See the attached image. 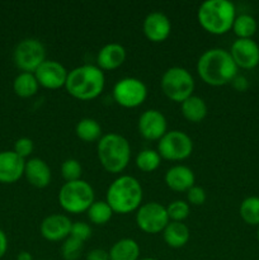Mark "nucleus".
Instances as JSON below:
<instances>
[{
	"mask_svg": "<svg viewBox=\"0 0 259 260\" xmlns=\"http://www.w3.org/2000/svg\"><path fill=\"white\" fill-rule=\"evenodd\" d=\"M238 66L230 52L223 48H210L197 61V74L201 80L210 86L230 84L238 75Z\"/></svg>",
	"mask_w": 259,
	"mask_h": 260,
	"instance_id": "nucleus-1",
	"label": "nucleus"
},
{
	"mask_svg": "<svg viewBox=\"0 0 259 260\" xmlns=\"http://www.w3.org/2000/svg\"><path fill=\"white\" fill-rule=\"evenodd\" d=\"M106 86L104 73L96 65H81L69 71L65 89L73 98L89 102L98 98Z\"/></svg>",
	"mask_w": 259,
	"mask_h": 260,
	"instance_id": "nucleus-2",
	"label": "nucleus"
},
{
	"mask_svg": "<svg viewBox=\"0 0 259 260\" xmlns=\"http://www.w3.org/2000/svg\"><path fill=\"white\" fill-rule=\"evenodd\" d=\"M144 198V190L139 180L131 175H121L107 189L106 202L114 213L127 215L136 212Z\"/></svg>",
	"mask_w": 259,
	"mask_h": 260,
	"instance_id": "nucleus-3",
	"label": "nucleus"
},
{
	"mask_svg": "<svg viewBox=\"0 0 259 260\" xmlns=\"http://www.w3.org/2000/svg\"><path fill=\"white\" fill-rule=\"evenodd\" d=\"M235 18V5L229 0H207L200 5L197 12L201 27L215 36H222L231 30Z\"/></svg>",
	"mask_w": 259,
	"mask_h": 260,
	"instance_id": "nucleus-4",
	"label": "nucleus"
},
{
	"mask_svg": "<svg viewBox=\"0 0 259 260\" xmlns=\"http://www.w3.org/2000/svg\"><path fill=\"white\" fill-rule=\"evenodd\" d=\"M96 154L106 172L119 174L126 169L131 160V146L126 137L111 132L103 135L98 141Z\"/></svg>",
	"mask_w": 259,
	"mask_h": 260,
	"instance_id": "nucleus-5",
	"label": "nucleus"
},
{
	"mask_svg": "<svg viewBox=\"0 0 259 260\" xmlns=\"http://www.w3.org/2000/svg\"><path fill=\"white\" fill-rule=\"evenodd\" d=\"M94 189L83 179L66 182L58 192L57 200L61 208L71 215H79L89 210L94 203Z\"/></svg>",
	"mask_w": 259,
	"mask_h": 260,
	"instance_id": "nucleus-6",
	"label": "nucleus"
},
{
	"mask_svg": "<svg viewBox=\"0 0 259 260\" xmlns=\"http://www.w3.org/2000/svg\"><path fill=\"white\" fill-rule=\"evenodd\" d=\"M160 86L168 99L182 104L185 99L193 95L195 79L187 69L173 66L163 74Z\"/></svg>",
	"mask_w": 259,
	"mask_h": 260,
	"instance_id": "nucleus-7",
	"label": "nucleus"
},
{
	"mask_svg": "<svg viewBox=\"0 0 259 260\" xmlns=\"http://www.w3.org/2000/svg\"><path fill=\"white\" fill-rule=\"evenodd\" d=\"M46 60V47L37 38L20 41L13 51V61L22 73L35 74Z\"/></svg>",
	"mask_w": 259,
	"mask_h": 260,
	"instance_id": "nucleus-8",
	"label": "nucleus"
},
{
	"mask_svg": "<svg viewBox=\"0 0 259 260\" xmlns=\"http://www.w3.org/2000/svg\"><path fill=\"white\" fill-rule=\"evenodd\" d=\"M160 157L169 161H182L193 152V141L185 132L173 129L168 131L157 142Z\"/></svg>",
	"mask_w": 259,
	"mask_h": 260,
	"instance_id": "nucleus-9",
	"label": "nucleus"
},
{
	"mask_svg": "<svg viewBox=\"0 0 259 260\" xmlns=\"http://www.w3.org/2000/svg\"><path fill=\"white\" fill-rule=\"evenodd\" d=\"M114 102L123 108H137L147 98V88L137 78H123L117 81L112 90Z\"/></svg>",
	"mask_w": 259,
	"mask_h": 260,
	"instance_id": "nucleus-10",
	"label": "nucleus"
},
{
	"mask_svg": "<svg viewBox=\"0 0 259 260\" xmlns=\"http://www.w3.org/2000/svg\"><path fill=\"white\" fill-rule=\"evenodd\" d=\"M169 222L167 207L157 202L144 203L136 211V223L145 234L156 235L163 233Z\"/></svg>",
	"mask_w": 259,
	"mask_h": 260,
	"instance_id": "nucleus-11",
	"label": "nucleus"
},
{
	"mask_svg": "<svg viewBox=\"0 0 259 260\" xmlns=\"http://www.w3.org/2000/svg\"><path fill=\"white\" fill-rule=\"evenodd\" d=\"M68 75L69 71L66 70L65 66L53 60H46L35 71V76L40 86L45 89H50V90H57L60 88H65Z\"/></svg>",
	"mask_w": 259,
	"mask_h": 260,
	"instance_id": "nucleus-12",
	"label": "nucleus"
},
{
	"mask_svg": "<svg viewBox=\"0 0 259 260\" xmlns=\"http://www.w3.org/2000/svg\"><path fill=\"white\" fill-rule=\"evenodd\" d=\"M137 128L140 135L147 141H159L168 132V122L160 111L147 109L140 116Z\"/></svg>",
	"mask_w": 259,
	"mask_h": 260,
	"instance_id": "nucleus-13",
	"label": "nucleus"
},
{
	"mask_svg": "<svg viewBox=\"0 0 259 260\" xmlns=\"http://www.w3.org/2000/svg\"><path fill=\"white\" fill-rule=\"evenodd\" d=\"M229 52L238 69L251 70L259 65V46L253 38L234 41Z\"/></svg>",
	"mask_w": 259,
	"mask_h": 260,
	"instance_id": "nucleus-14",
	"label": "nucleus"
},
{
	"mask_svg": "<svg viewBox=\"0 0 259 260\" xmlns=\"http://www.w3.org/2000/svg\"><path fill=\"white\" fill-rule=\"evenodd\" d=\"M71 226H73V222L68 216L53 213L43 218L40 231L45 240L57 243V241H63L70 236Z\"/></svg>",
	"mask_w": 259,
	"mask_h": 260,
	"instance_id": "nucleus-15",
	"label": "nucleus"
},
{
	"mask_svg": "<svg viewBox=\"0 0 259 260\" xmlns=\"http://www.w3.org/2000/svg\"><path fill=\"white\" fill-rule=\"evenodd\" d=\"M142 30L150 42L161 43L167 41L172 33V23L164 13L152 12L145 17Z\"/></svg>",
	"mask_w": 259,
	"mask_h": 260,
	"instance_id": "nucleus-16",
	"label": "nucleus"
},
{
	"mask_svg": "<svg viewBox=\"0 0 259 260\" xmlns=\"http://www.w3.org/2000/svg\"><path fill=\"white\" fill-rule=\"evenodd\" d=\"M25 160L14 151L0 152V183L13 184L24 175Z\"/></svg>",
	"mask_w": 259,
	"mask_h": 260,
	"instance_id": "nucleus-17",
	"label": "nucleus"
},
{
	"mask_svg": "<svg viewBox=\"0 0 259 260\" xmlns=\"http://www.w3.org/2000/svg\"><path fill=\"white\" fill-rule=\"evenodd\" d=\"M164 182L173 192L187 193L195 185L196 177L190 168L185 165H174L167 170Z\"/></svg>",
	"mask_w": 259,
	"mask_h": 260,
	"instance_id": "nucleus-18",
	"label": "nucleus"
},
{
	"mask_svg": "<svg viewBox=\"0 0 259 260\" xmlns=\"http://www.w3.org/2000/svg\"><path fill=\"white\" fill-rule=\"evenodd\" d=\"M126 48L119 43H107L99 50L96 56V66L102 71H113L121 68L126 61Z\"/></svg>",
	"mask_w": 259,
	"mask_h": 260,
	"instance_id": "nucleus-19",
	"label": "nucleus"
},
{
	"mask_svg": "<svg viewBox=\"0 0 259 260\" xmlns=\"http://www.w3.org/2000/svg\"><path fill=\"white\" fill-rule=\"evenodd\" d=\"M24 177L32 187L42 189L50 185L52 173L45 160L40 157H32L25 161Z\"/></svg>",
	"mask_w": 259,
	"mask_h": 260,
	"instance_id": "nucleus-20",
	"label": "nucleus"
},
{
	"mask_svg": "<svg viewBox=\"0 0 259 260\" xmlns=\"http://www.w3.org/2000/svg\"><path fill=\"white\" fill-rule=\"evenodd\" d=\"M190 231L187 225L183 222H174L170 221L167 228L163 231V239L165 244L173 249H180L189 241Z\"/></svg>",
	"mask_w": 259,
	"mask_h": 260,
	"instance_id": "nucleus-21",
	"label": "nucleus"
},
{
	"mask_svg": "<svg viewBox=\"0 0 259 260\" xmlns=\"http://www.w3.org/2000/svg\"><path fill=\"white\" fill-rule=\"evenodd\" d=\"M182 114L190 123H200L207 116V104L201 96L192 95L180 104Z\"/></svg>",
	"mask_w": 259,
	"mask_h": 260,
	"instance_id": "nucleus-22",
	"label": "nucleus"
},
{
	"mask_svg": "<svg viewBox=\"0 0 259 260\" xmlns=\"http://www.w3.org/2000/svg\"><path fill=\"white\" fill-rule=\"evenodd\" d=\"M108 253L109 260H139L140 245L134 239L124 238L116 241Z\"/></svg>",
	"mask_w": 259,
	"mask_h": 260,
	"instance_id": "nucleus-23",
	"label": "nucleus"
},
{
	"mask_svg": "<svg viewBox=\"0 0 259 260\" xmlns=\"http://www.w3.org/2000/svg\"><path fill=\"white\" fill-rule=\"evenodd\" d=\"M40 89L37 79L32 73H20L13 81V90L20 98H30L36 95Z\"/></svg>",
	"mask_w": 259,
	"mask_h": 260,
	"instance_id": "nucleus-24",
	"label": "nucleus"
},
{
	"mask_svg": "<svg viewBox=\"0 0 259 260\" xmlns=\"http://www.w3.org/2000/svg\"><path fill=\"white\" fill-rule=\"evenodd\" d=\"M75 134L83 142H95L102 139V127L93 118H83L76 123Z\"/></svg>",
	"mask_w": 259,
	"mask_h": 260,
	"instance_id": "nucleus-25",
	"label": "nucleus"
},
{
	"mask_svg": "<svg viewBox=\"0 0 259 260\" xmlns=\"http://www.w3.org/2000/svg\"><path fill=\"white\" fill-rule=\"evenodd\" d=\"M256 28L258 24L255 18L249 14H240L236 15L231 29L235 33L238 40H251V37L255 35Z\"/></svg>",
	"mask_w": 259,
	"mask_h": 260,
	"instance_id": "nucleus-26",
	"label": "nucleus"
},
{
	"mask_svg": "<svg viewBox=\"0 0 259 260\" xmlns=\"http://www.w3.org/2000/svg\"><path fill=\"white\" fill-rule=\"evenodd\" d=\"M113 211L109 207L108 203L106 201H94L93 205L89 207L86 211L89 221L94 225L103 226L111 221L112 216H113Z\"/></svg>",
	"mask_w": 259,
	"mask_h": 260,
	"instance_id": "nucleus-27",
	"label": "nucleus"
},
{
	"mask_svg": "<svg viewBox=\"0 0 259 260\" xmlns=\"http://www.w3.org/2000/svg\"><path fill=\"white\" fill-rule=\"evenodd\" d=\"M240 217L246 225L259 226V197L250 196L241 202L239 208Z\"/></svg>",
	"mask_w": 259,
	"mask_h": 260,
	"instance_id": "nucleus-28",
	"label": "nucleus"
},
{
	"mask_svg": "<svg viewBox=\"0 0 259 260\" xmlns=\"http://www.w3.org/2000/svg\"><path fill=\"white\" fill-rule=\"evenodd\" d=\"M161 157L156 150L145 149L141 152H139L135 160L137 169L141 170L142 173H152L160 167Z\"/></svg>",
	"mask_w": 259,
	"mask_h": 260,
	"instance_id": "nucleus-29",
	"label": "nucleus"
},
{
	"mask_svg": "<svg viewBox=\"0 0 259 260\" xmlns=\"http://www.w3.org/2000/svg\"><path fill=\"white\" fill-rule=\"evenodd\" d=\"M84 243H81L78 239L69 236L65 239L61 246V255L63 260H78L83 254Z\"/></svg>",
	"mask_w": 259,
	"mask_h": 260,
	"instance_id": "nucleus-30",
	"label": "nucleus"
},
{
	"mask_svg": "<svg viewBox=\"0 0 259 260\" xmlns=\"http://www.w3.org/2000/svg\"><path fill=\"white\" fill-rule=\"evenodd\" d=\"M167 212L170 221H174V222H183V221L189 216L190 206L188 205V202H185V201H173V202L169 203V206L167 207Z\"/></svg>",
	"mask_w": 259,
	"mask_h": 260,
	"instance_id": "nucleus-31",
	"label": "nucleus"
},
{
	"mask_svg": "<svg viewBox=\"0 0 259 260\" xmlns=\"http://www.w3.org/2000/svg\"><path fill=\"white\" fill-rule=\"evenodd\" d=\"M81 174H83V168L76 159H66L61 164V175L65 182H75L81 179Z\"/></svg>",
	"mask_w": 259,
	"mask_h": 260,
	"instance_id": "nucleus-32",
	"label": "nucleus"
},
{
	"mask_svg": "<svg viewBox=\"0 0 259 260\" xmlns=\"http://www.w3.org/2000/svg\"><path fill=\"white\" fill-rule=\"evenodd\" d=\"M33 150H35V144H33L32 140L28 139V137H20V139H18L17 141H15L13 151H14L18 156H20L22 159L25 160V157L32 155Z\"/></svg>",
	"mask_w": 259,
	"mask_h": 260,
	"instance_id": "nucleus-33",
	"label": "nucleus"
},
{
	"mask_svg": "<svg viewBox=\"0 0 259 260\" xmlns=\"http://www.w3.org/2000/svg\"><path fill=\"white\" fill-rule=\"evenodd\" d=\"M70 236L78 239L81 243H85L86 240H89L91 236V228L86 222H74L73 226H71V233Z\"/></svg>",
	"mask_w": 259,
	"mask_h": 260,
	"instance_id": "nucleus-34",
	"label": "nucleus"
},
{
	"mask_svg": "<svg viewBox=\"0 0 259 260\" xmlns=\"http://www.w3.org/2000/svg\"><path fill=\"white\" fill-rule=\"evenodd\" d=\"M185 194H187L188 205L192 206H202L207 200L206 190L203 188L198 187V185H193Z\"/></svg>",
	"mask_w": 259,
	"mask_h": 260,
	"instance_id": "nucleus-35",
	"label": "nucleus"
},
{
	"mask_svg": "<svg viewBox=\"0 0 259 260\" xmlns=\"http://www.w3.org/2000/svg\"><path fill=\"white\" fill-rule=\"evenodd\" d=\"M86 260H109V253L104 249H93L86 254Z\"/></svg>",
	"mask_w": 259,
	"mask_h": 260,
	"instance_id": "nucleus-36",
	"label": "nucleus"
},
{
	"mask_svg": "<svg viewBox=\"0 0 259 260\" xmlns=\"http://www.w3.org/2000/svg\"><path fill=\"white\" fill-rule=\"evenodd\" d=\"M231 84H233V86L238 91H245L249 86L248 80H246L245 76H240V75H236L235 79L231 81Z\"/></svg>",
	"mask_w": 259,
	"mask_h": 260,
	"instance_id": "nucleus-37",
	"label": "nucleus"
},
{
	"mask_svg": "<svg viewBox=\"0 0 259 260\" xmlns=\"http://www.w3.org/2000/svg\"><path fill=\"white\" fill-rule=\"evenodd\" d=\"M8 250V238L4 231L0 229V259L7 254Z\"/></svg>",
	"mask_w": 259,
	"mask_h": 260,
	"instance_id": "nucleus-38",
	"label": "nucleus"
},
{
	"mask_svg": "<svg viewBox=\"0 0 259 260\" xmlns=\"http://www.w3.org/2000/svg\"><path fill=\"white\" fill-rule=\"evenodd\" d=\"M17 260H35L29 251H20L17 255Z\"/></svg>",
	"mask_w": 259,
	"mask_h": 260,
	"instance_id": "nucleus-39",
	"label": "nucleus"
},
{
	"mask_svg": "<svg viewBox=\"0 0 259 260\" xmlns=\"http://www.w3.org/2000/svg\"><path fill=\"white\" fill-rule=\"evenodd\" d=\"M139 260H157L155 258H144V259H139Z\"/></svg>",
	"mask_w": 259,
	"mask_h": 260,
	"instance_id": "nucleus-40",
	"label": "nucleus"
},
{
	"mask_svg": "<svg viewBox=\"0 0 259 260\" xmlns=\"http://www.w3.org/2000/svg\"><path fill=\"white\" fill-rule=\"evenodd\" d=\"M256 239H258V243H259V226H258V233H256Z\"/></svg>",
	"mask_w": 259,
	"mask_h": 260,
	"instance_id": "nucleus-41",
	"label": "nucleus"
},
{
	"mask_svg": "<svg viewBox=\"0 0 259 260\" xmlns=\"http://www.w3.org/2000/svg\"><path fill=\"white\" fill-rule=\"evenodd\" d=\"M37 260H45V259H37Z\"/></svg>",
	"mask_w": 259,
	"mask_h": 260,
	"instance_id": "nucleus-42",
	"label": "nucleus"
}]
</instances>
